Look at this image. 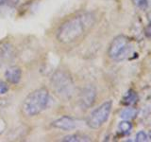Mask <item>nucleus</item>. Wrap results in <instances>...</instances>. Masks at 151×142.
Instances as JSON below:
<instances>
[{"instance_id": "1", "label": "nucleus", "mask_w": 151, "mask_h": 142, "mask_svg": "<svg viewBox=\"0 0 151 142\" xmlns=\"http://www.w3.org/2000/svg\"><path fill=\"white\" fill-rule=\"evenodd\" d=\"M93 22V16L90 13H80L71 17L59 28L57 39L65 45L76 42L90 30Z\"/></svg>"}, {"instance_id": "2", "label": "nucleus", "mask_w": 151, "mask_h": 142, "mask_svg": "<svg viewBox=\"0 0 151 142\" xmlns=\"http://www.w3.org/2000/svg\"><path fill=\"white\" fill-rule=\"evenodd\" d=\"M50 101L49 92L45 88H39L32 91L23 102V112L28 117H34L47 108Z\"/></svg>"}, {"instance_id": "3", "label": "nucleus", "mask_w": 151, "mask_h": 142, "mask_svg": "<svg viewBox=\"0 0 151 142\" xmlns=\"http://www.w3.org/2000/svg\"><path fill=\"white\" fill-rule=\"evenodd\" d=\"M51 86L59 98L67 101L73 96L75 85L71 75L64 70H57L51 77Z\"/></svg>"}, {"instance_id": "4", "label": "nucleus", "mask_w": 151, "mask_h": 142, "mask_svg": "<svg viewBox=\"0 0 151 142\" xmlns=\"http://www.w3.org/2000/svg\"><path fill=\"white\" fill-rule=\"evenodd\" d=\"M112 107V102L111 101H105L100 106H98L96 110L92 112L87 120V124L92 129H98L104 123L109 120V117L111 115Z\"/></svg>"}, {"instance_id": "5", "label": "nucleus", "mask_w": 151, "mask_h": 142, "mask_svg": "<svg viewBox=\"0 0 151 142\" xmlns=\"http://www.w3.org/2000/svg\"><path fill=\"white\" fill-rule=\"evenodd\" d=\"M129 38L125 35H118L112 40L109 47L108 54L112 59H119L124 55L129 47Z\"/></svg>"}, {"instance_id": "6", "label": "nucleus", "mask_w": 151, "mask_h": 142, "mask_svg": "<svg viewBox=\"0 0 151 142\" xmlns=\"http://www.w3.org/2000/svg\"><path fill=\"white\" fill-rule=\"evenodd\" d=\"M96 89L92 86L85 87L79 95V101L83 107L88 108L93 105V103L96 101Z\"/></svg>"}, {"instance_id": "7", "label": "nucleus", "mask_w": 151, "mask_h": 142, "mask_svg": "<svg viewBox=\"0 0 151 142\" xmlns=\"http://www.w3.org/2000/svg\"><path fill=\"white\" fill-rule=\"evenodd\" d=\"M52 126L56 129L63 130V131H72L77 127V122L73 117L68 116H63L55 121L52 122Z\"/></svg>"}, {"instance_id": "8", "label": "nucleus", "mask_w": 151, "mask_h": 142, "mask_svg": "<svg viewBox=\"0 0 151 142\" xmlns=\"http://www.w3.org/2000/svg\"><path fill=\"white\" fill-rule=\"evenodd\" d=\"M5 78L7 82L12 84H17L22 78V70L18 66H11L5 72Z\"/></svg>"}, {"instance_id": "9", "label": "nucleus", "mask_w": 151, "mask_h": 142, "mask_svg": "<svg viewBox=\"0 0 151 142\" xmlns=\"http://www.w3.org/2000/svg\"><path fill=\"white\" fill-rule=\"evenodd\" d=\"M137 101H138V96L133 90H129L122 99V103L127 106L134 105Z\"/></svg>"}, {"instance_id": "10", "label": "nucleus", "mask_w": 151, "mask_h": 142, "mask_svg": "<svg viewBox=\"0 0 151 142\" xmlns=\"http://www.w3.org/2000/svg\"><path fill=\"white\" fill-rule=\"evenodd\" d=\"M63 140L66 141V142H82V141H90L91 138L86 135L73 134V135H69L64 136Z\"/></svg>"}, {"instance_id": "11", "label": "nucleus", "mask_w": 151, "mask_h": 142, "mask_svg": "<svg viewBox=\"0 0 151 142\" xmlns=\"http://www.w3.org/2000/svg\"><path fill=\"white\" fill-rule=\"evenodd\" d=\"M136 114H137V111H136L135 108L127 107V108H125L124 110L120 113V117H122L123 120H132V118L135 117Z\"/></svg>"}, {"instance_id": "12", "label": "nucleus", "mask_w": 151, "mask_h": 142, "mask_svg": "<svg viewBox=\"0 0 151 142\" xmlns=\"http://www.w3.org/2000/svg\"><path fill=\"white\" fill-rule=\"evenodd\" d=\"M118 129H119V131L121 133H123V134H126V135L129 134L132 129V124L129 120H124L118 124Z\"/></svg>"}, {"instance_id": "13", "label": "nucleus", "mask_w": 151, "mask_h": 142, "mask_svg": "<svg viewBox=\"0 0 151 142\" xmlns=\"http://www.w3.org/2000/svg\"><path fill=\"white\" fill-rule=\"evenodd\" d=\"M135 140L137 142H145L147 140V135H146V133L145 131H139L136 134Z\"/></svg>"}, {"instance_id": "14", "label": "nucleus", "mask_w": 151, "mask_h": 142, "mask_svg": "<svg viewBox=\"0 0 151 142\" xmlns=\"http://www.w3.org/2000/svg\"><path fill=\"white\" fill-rule=\"evenodd\" d=\"M133 2L137 7L142 9H145L148 7V0H133Z\"/></svg>"}, {"instance_id": "15", "label": "nucleus", "mask_w": 151, "mask_h": 142, "mask_svg": "<svg viewBox=\"0 0 151 142\" xmlns=\"http://www.w3.org/2000/svg\"><path fill=\"white\" fill-rule=\"evenodd\" d=\"M8 91H9L8 83L3 82V80H0V96H2V95H5L6 93H8Z\"/></svg>"}, {"instance_id": "16", "label": "nucleus", "mask_w": 151, "mask_h": 142, "mask_svg": "<svg viewBox=\"0 0 151 142\" xmlns=\"http://www.w3.org/2000/svg\"><path fill=\"white\" fill-rule=\"evenodd\" d=\"M145 34L147 36L148 38H151V23H149V25L145 28Z\"/></svg>"}, {"instance_id": "17", "label": "nucleus", "mask_w": 151, "mask_h": 142, "mask_svg": "<svg viewBox=\"0 0 151 142\" xmlns=\"http://www.w3.org/2000/svg\"><path fill=\"white\" fill-rule=\"evenodd\" d=\"M14 0H0V6H2V5H5V4H9L12 2H13Z\"/></svg>"}, {"instance_id": "18", "label": "nucleus", "mask_w": 151, "mask_h": 142, "mask_svg": "<svg viewBox=\"0 0 151 142\" xmlns=\"http://www.w3.org/2000/svg\"><path fill=\"white\" fill-rule=\"evenodd\" d=\"M147 19H148L149 23H151V12H149L147 13Z\"/></svg>"}, {"instance_id": "19", "label": "nucleus", "mask_w": 151, "mask_h": 142, "mask_svg": "<svg viewBox=\"0 0 151 142\" xmlns=\"http://www.w3.org/2000/svg\"><path fill=\"white\" fill-rule=\"evenodd\" d=\"M150 138H151V135H150Z\"/></svg>"}, {"instance_id": "20", "label": "nucleus", "mask_w": 151, "mask_h": 142, "mask_svg": "<svg viewBox=\"0 0 151 142\" xmlns=\"http://www.w3.org/2000/svg\"><path fill=\"white\" fill-rule=\"evenodd\" d=\"M0 58H1V57H0Z\"/></svg>"}]
</instances>
